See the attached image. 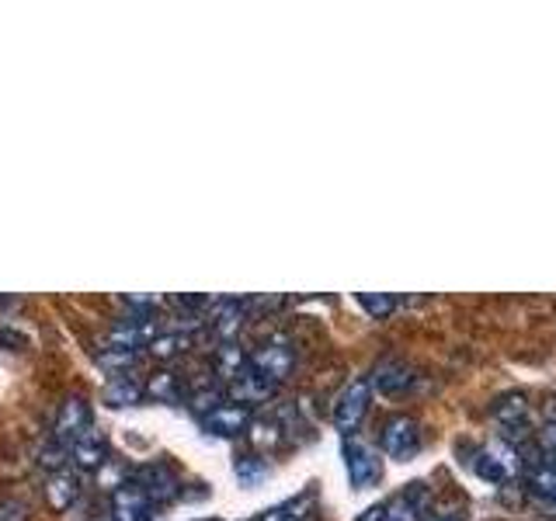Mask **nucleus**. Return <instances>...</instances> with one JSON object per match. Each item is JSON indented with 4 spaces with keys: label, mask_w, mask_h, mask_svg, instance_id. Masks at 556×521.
Wrapping results in <instances>:
<instances>
[{
    "label": "nucleus",
    "mask_w": 556,
    "mask_h": 521,
    "mask_svg": "<svg viewBox=\"0 0 556 521\" xmlns=\"http://www.w3.org/2000/svg\"><path fill=\"white\" fill-rule=\"evenodd\" d=\"M421 445H425V434H421V424H417L414 417L393 414L390 421H382V428H379V448L387 452L390 459L404 462V459L417 456Z\"/></svg>",
    "instance_id": "obj_1"
},
{
    "label": "nucleus",
    "mask_w": 556,
    "mask_h": 521,
    "mask_svg": "<svg viewBox=\"0 0 556 521\" xmlns=\"http://www.w3.org/2000/svg\"><path fill=\"white\" fill-rule=\"evenodd\" d=\"M529 494L539 500V504H556V469L539 462L529 469Z\"/></svg>",
    "instance_id": "obj_18"
},
{
    "label": "nucleus",
    "mask_w": 556,
    "mask_h": 521,
    "mask_svg": "<svg viewBox=\"0 0 556 521\" xmlns=\"http://www.w3.org/2000/svg\"><path fill=\"white\" fill-rule=\"evenodd\" d=\"M223 399H226L223 390H213V386H205V390H188V404H191V410H195L199 417L208 414L213 407H219Z\"/></svg>",
    "instance_id": "obj_22"
},
{
    "label": "nucleus",
    "mask_w": 556,
    "mask_h": 521,
    "mask_svg": "<svg viewBox=\"0 0 556 521\" xmlns=\"http://www.w3.org/2000/svg\"><path fill=\"white\" fill-rule=\"evenodd\" d=\"M188 347H191V334H185V330H164V334H156V338L147 344V352H150L153 358L167 361V358L185 355Z\"/></svg>",
    "instance_id": "obj_17"
},
{
    "label": "nucleus",
    "mask_w": 556,
    "mask_h": 521,
    "mask_svg": "<svg viewBox=\"0 0 556 521\" xmlns=\"http://www.w3.org/2000/svg\"><path fill=\"white\" fill-rule=\"evenodd\" d=\"M358 306L369 313L372 320H387L390 313L396 309V300H393V295H369V292H362L358 295Z\"/></svg>",
    "instance_id": "obj_21"
},
{
    "label": "nucleus",
    "mask_w": 556,
    "mask_h": 521,
    "mask_svg": "<svg viewBox=\"0 0 556 521\" xmlns=\"http://www.w3.org/2000/svg\"><path fill=\"white\" fill-rule=\"evenodd\" d=\"M382 514H387V508H382V504H376V508H369L358 521H382Z\"/></svg>",
    "instance_id": "obj_27"
},
{
    "label": "nucleus",
    "mask_w": 556,
    "mask_h": 521,
    "mask_svg": "<svg viewBox=\"0 0 556 521\" xmlns=\"http://www.w3.org/2000/svg\"><path fill=\"white\" fill-rule=\"evenodd\" d=\"M109 511H112L115 521H153V518H150L153 504H150V497L143 494V486H139L136 480L122 483L118 491H112V497H109Z\"/></svg>",
    "instance_id": "obj_7"
},
{
    "label": "nucleus",
    "mask_w": 556,
    "mask_h": 521,
    "mask_svg": "<svg viewBox=\"0 0 556 521\" xmlns=\"http://www.w3.org/2000/svg\"><path fill=\"white\" fill-rule=\"evenodd\" d=\"M28 518H31V508L22 497H4V500H0V521H28Z\"/></svg>",
    "instance_id": "obj_23"
},
{
    "label": "nucleus",
    "mask_w": 556,
    "mask_h": 521,
    "mask_svg": "<svg viewBox=\"0 0 556 521\" xmlns=\"http://www.w3.org/2000/svg\"><path fill=\"white\" fill-rule=\"evenodd\" d=\"M199 421L208 434H216V439H240V434H248V428L254 421V410L243 404H233V399H223L219 407L202 414Z\"/></svg>",
    "instance_id": "obj_5"
},
{
    "label": "nucleus",
    "mask_w": 556,
    "mask_h": 521,
    "mask_svg": "<svg viewBox=\"0 0 556 521\" xmlns=\"http://www.w3.org/2000/svg\"><path fill=\"white\" fill-rule=\"evenodd\" d=\"M275 382L268 376H261L254 365L240 379H233L230 386H226V399H233V404H243V407H254V404H268L275 396Z\"/></svg>",
    "instance_id": "obj_9"
},
{
    "label": "nucleus",
    "mask_w": 556,
    "mask_h": 521,
    "mask_svg": "<svg viewBox=\"0 0 556 521\" xmlns=\"http://www.w3.org/2000/svg\"><path fill=\"white\" fill-rule=\"evenodd\" d=\"M248 434H251V442H254L257 456H261V452H268V448H278V445H282L286 428L278 424V421H251Z\"/></svg>",
    "instance_id": "obj_20"
},
{
    "label": "nucleus",
    "mask_w": 556,
    "mask_h": 521,
    "mask_svg": "<svg viewBox=\"0 0 556 521\" xmlns=\"http://www.w3.org/2000/svg\"><path fill=\"white\" fill-rule=\"evenodd\" d=\"M132 480L143 486V494L150 497L153 508H161V504H170V500L181 497V476H178V469H174L170 462H164V459L147 462Z\"/></svg>",
    "instance_id": "obj_3"
},
{
    "label": "nucleus",
    "mask_w": 556,
    "mask_h": 521,
    "mask_svg": "<svg viewBox=\"0 0 556 521\" xmlns=\"http://www.w3.org/2000/svg\"><path fill=\"white\" fill-rule=\"evenodd\" d=\"M233 473L243 486H257L268 476V462L261 459L257 452H243V456H237V462H233Z\"/></svg>",
    "instance_id": "obj_19"
},
{
    "label": "nucleus",
    "mask_w": 556,
    "mask_h": 521,
    "mask_svg": "<svg viewBox=\"0 0 556 521\" xmlns=\"http://www.w3.org/2000/svg\"><path fill=\"white\" fill-rule=\"evenodd\" d=\"M251 365H254L261 376H268L275 386H278V382H282L292 372L295 352H292L286 341H268V344H261L257 352L251 355Z\"/></svg>",
    "instance_id": "obj_8"
},
{
    "label": "nucleus",
    "mask_w": 556,
    "mask_h": 521,
    "mask_svg": "<svg viewBox=\"0 0 556 521\" xmlns=\"http://www.w3.org/2000/svg\"><path fill=\"white\" fill-rule=\"evenodd\" d=\"M341 452H344L348 483H352L355 491H369V486H376L382 480V459H379V452L372 445H365V442H358V439L348 434Z\"/></svg>",
    "instance_id": "obj_2"
},
{
    "label": "nucleus",
    "mask_w": 556,
    "mask_h": 521,
    "mask_svg": "<svg viewBox=\"0 0 556 521\" xmlns=\"http://www.w3.org/2000/svg\"><path fill=\"white\" fill-rule=\"evenodd\" d=\"M70 459H74L77 469H84V473H98V469L112 459V456H109V442H104L101 434L91 428L80 442L70 445Z\"/></svg>",
    "instance_id": "obj_14"
},
{
    "label": "nucleus",
    "mask_w": 556,
    "mask_h": 521,
    "mask_svg": "<svg viewBox=\"0 0 556 521\" xmlns=\"http://www.w3.org/2000/svg\"><path fill=\"white\" fill-rule=\"evenodd\" d=\"M143 393L150 399H156V404H188V382L181 372L174 369H156L150 372V379L143 382Z\"/></svg>",
    "instance_id": "obj_10"
},
{
    "label": "nucleus",
    "mask_w": 556,
    "mask_h": 521,
    "mask_svg": "<svg viewBox=\"0 0 556 521\" xmlns=\"http://www.w3.org/2000/svg\"><path fill=\"white\" fill-rule=\"evenodd\" d=\"M248 369H251V355L243 352V347H240L237 341H226V344L216 347V355H213V372L226 382V386H230L233 379H240Z\"/></svg>",
    "instance_id": "obj_15"
},
{
    "label": "nucleus",
    "mask_w": 556,
    "mask_h": 521,
    "mask_svg": "<svg viewBox=\"0 0 556 521\" xmlns=\"http://www.w3.org/2000/svg\"><path fill=\"white\" fill-rule=\"evenodd\" d=\"M369 404H372V382L369 379H355L352 386H348L338 396V404H334V428L344 434V439L365 421Z\"/></svg>",
    "instance_id": "obj_4"
},
{
    "label": "nucleus",
    "mask_w": 556,
    "mask_h": 521,
    "mask_svg": "<svg viewBox=\"0 0 556 521\" xmlns=\"http://www.w3.org/2000/svg\"><path fill=\"white\" fill-rule=\"evenodd\" d=\"M257 521H292V518H289V511H286V508H271V511L261 514Z\"/></svg>",
    "instance_id": "obj_26"
},
{
    "label": "nucleus",
    "mask_w": 556,
    "mask_h": 521,
    "mask_svg": "<svg viewBox=\"0 0 556 521\" xmlns=\"http://www.w3.org/2000/svg\"><path fill=\"white\" fill-rule=\"evenodd\" d=\"M80 500V480L70 469H60V473L46 476V504L52 511H70Z\"/></svg>",
    "instance_id": "obj_13"
},
{
    "label": "nucleus",
    "mask_w": 556,
    "mask_h": 521,
    "mask_svg": "<svg viewBox=\"0 0 556 521\" xmlns=\"http://www.w3.org/2000/svg\"><path fill=\"white\" fill-rule=\"evenodd\" d=\"M94 417H91V404H87L84 396H66L60 404V414H56V424H52V434H56L60 445H74L80 442L87 431H91Z\"/></svg>",
    "instance_id": "obj_6"
},
{
    "label": "nucleus",
    "mask_w": 556,
    "mask_h": 521,
    "mask_svg": "<svg viewBox=\"0 0 556 521\" xmlns=\"http://www.w3.org/2000/svg\"><path fill=\"white\" fill-rule=\"evenodd\" d=\"M387 514H382V521H421L425 518V508H428V491L425 483H410L404 494L390 497L387 504Z\"/></svg>",
    "instance_id": "obj_12"
},
{
    "label": "nucleus",
    "mask_w": 556,
    "mask_h": 521,
    "mask_svg": "<svg viewBox=\"0 0 556 521\" xmlns=\"http://www.w3.org/2000/svg\"><path fill=\"white\" fill-rule=\"evenodd\" d=\"M0 344H14V352H22V347L28 344V338L14 334V330H8V327H0Z\"/></svg>",
    "instance_id": "obj_24"
},
{
    "label": "nucleus",
    "mask_w": 556,
    "mask_h": 521,
    "mask_svg": "<svg viewBox=\"0 0 556 521\" xmlns=\"http://www.w3.org/2000/svg\"><path fill=\"white\" fill-rule=\"evenodd\" d=\"M143 382H136L132 376H112L109 382H104V390H101V399L109 407H136L139 399H143Z\"/></svg>",
    "instance_id": "obj_16"
},
{
    "label": "nucleus",
    "mask_w": 556,
    "mask_h": 521,
    "mask_svg": "<svg viewBox=\"0 0 556 521\" xmlns=\"http://www.w3.org/2000/svg\"><path fill=\"white\" fill-rule=\"evenodd\" d=\"M421 521H466V511H431V514H425Z\"/></svg>",
    "instance_id": "obj_25"
},
{
    "label": "nucleus",
    "mask_w": 556,
    "mask_h": 521,
    "mask_svg": "<svg viewBox=\"0 0 556 521\" xmlns=\"http://www.w3.org/2000/svg\"><path fill=\"white\" fill-rule=\"evenodd\" d=\"M372 390H379L382 396H404L407 390H414V382H417V376H414V369L407 361H382V365H376V372H372Z\"/></svg>",
    "instance_id": "obj_11"
}]
</instances>
